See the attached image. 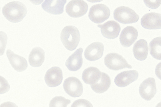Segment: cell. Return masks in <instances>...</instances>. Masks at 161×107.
Returning a JSON list of instances; mask_svg holds the SVG:
<instances>
[{
	"label": "cell",
	"mask_w": 161,
	"mask_h": 107,
	"mask_svg": "<svg viewBox=\"0 0 161 107\" xmlns=\"http://www.w3.org/2000/svg\"><path fill=\"white\" fill-rule=\"evenodd\" d=\"M63 80V73L62 69L59 67H53L47 72L45 80L47 85L51 87L60 85Z\"/></svg>",
	"instance_id": "11"
},
{
	"label": "cell",
	"mask_w": 161,
	"mask_h": 107,
	"mask_svg": "<svg viewBox=\"0 0 161 107\" xmlns=\"http://www.w3.org/2000/svg\"><path fill=\"white\" fill-rule=\"evenodd\" d=\"M138 77V72L136 70L124 71L116 75L114 82L117 86L123 87L135 81Z\"/></svg>",
	"instance_id": "12"
},
{
	"label": "cell",
	"mask_w": 161,
	"mask_h": 107,
	"mask_svg": "<svg viewBox=\"0 0 161 107\" xmlns=\"http://www.w3.org/2000/svg\"><path fill=\"white\" fill-rule=\"evenodd\" d=\"M146 6L153 9L158 8L161 4V1H143Z\"/></svg>",
	"instance_id": "27"
},
{
	"label": "cell",
	"mask_w": 161,
	"mask_h": 107,
	"mask_svg": "<svg viewBox=\"0 0 161 107\" xmlns=\"http://www.w3.org/2000/svg\"><path fill=\"white\" fill-rule=\"evenodd\" d=\"M142 27L148 30H156L161 28V15L160 14L150 12L146 14L141 20Z\"/></svg>",
	"instance_id": "10"
},
{
	"label": "cell",
	"mask_w": 161,
	"mask_h": 107,
	"mask_svg": "<svg viewBox=\"0 0 161 107\" xmlns=\"http://www.w3.org/2000/svg\"><path fill=\"white\" fill-rule=\"evenodd\" d=\"M63 87L65 92L73 97H79L83 92V86L80 80L77 78L70 77L64 80Z\"/></svg>",
	"instance_id": "7"
},
{
	"label": "cell",
	"mask_w": 161,
	"mask_h": 107,
	"mask_svg": "<svg viewBox=\"0 0 161 107\" xmlns=\"http://www.w3.org/2000/svg\"><path fill=\"white\" fill-rule=\"evenodd\" d=\"M148 51L147 42L144 39H141L137 41L133 48V52L135 57L140 61H144L147 58Z\"/></svg>",
	"instance_id": "19"
},
{
	"label": "cell",
	"mask_w": 161,
	"mask_h": 107,
	"mask_svg": "<svg viewBox=\"0 0 161 107\" xmlns=\"http://www.w3.org/2000/svg\"><path fill=\"white\" fill-rule=\"evenodd\" d=\"M60 38L64 47L69 51H73L78 46L80 36L77 28L69 26L65 27L63 29Z\"/></svg>",
	"instance_id": "2"
},
{
	"label": "cell",
	"mask_w": 161,
	"mask_h": 107,
	"mask_svg": "<svg viewBox=\"0 0 161 107\" xmlns=\"http://www.w3.org/2000/svg\"><path fill=\"white\" fill-rule=\"evenodd\" d=\"M82 48L78 49L66 61L65 65L70 71H75L79 70L83 63Z\"/></svg>",
	"instance_id": "17"
},
{
	"label": "cell",
	"mask_w": 161,
	"mask_h": 107,
	"mask_svg": "<svg viewBox=\"0 0 161 107\" xmlns=\"http://www.w3.org/2000/svg\"><path fill=\"white\" fill-rule=\"evenodd\" d=\"M102 72L97 68L90 67L86 69L82 74V79L87 84L93 85L100 80Z\"/></svg>",
	"instance_id": "18"
},
{
	"label": "cell",
	"mask_w": 161,
	"mask_h": 107,
	"mask_svg": "<svg viewBox=\"0 0 161 107\" xmlns=\"http://www.w3.org/2000/svg\"><path fill=\"white\" fill-rule=\"evenodd\" d=\"M45 59L44 50L40 47L33 48L31 52L29 57V61L31 66L38 67L43 64Z\"/></svg>",
	"instance_id": "20"
},
{
	"label": "cell",
	"mask_w": 161,
	"mask_h": 107,
	"mask_svg": "<svg viewBox=\"0 0 161 107\" xmlns=\"http://www.w3.org/2000/svg\"><path fill=\"white\" fill-rule=\"evenodd\" d=\"M104 50L103 44L99 42H93L86 48L84 52L85 58L90 61H94L103 56Z\"/></svg>",
	"instance_id": "14"
},
{
	"label": "cell",
	"mask_w": 161,
	"mask_h": 107,
	"mask_svg": "<svg viewBox=\"0 0 161 107\" xmlns=\"http://www.w3.org/2000/svg\"><path fill=\"white\" fill-rule=\"evenodd\" d=\"M0 10H1V7H0Z\"/></svg>",
	"instance_id": "29"
},
{
	"label": "cell",
	"mask_w": 161,
	"mask_h": 107,
	"mask_svg": "<svg viewBox=\"0 0 161 107\" xmlns=\"http://www.w3.org/2000/svg\"><path fill=\"white\" fill-rule=\"evenodd\" d=\"M7 55L11 66L16 71L21 72L27 69L28 64L25 58L15 54L10 50L7 51Z\"/></svg>",
	"instance_id": "16"
},
{
	"label": "cell",
	"mask_w": 161,
	"mask_h": 107,
	"mask_svg": "<svg viewBox=\"0 0 161 107\" xmlns=\"http://www.w3.org/2000/svg\"><path fill=\"white\" fill-rule=\"evenodd\" d=\"M138 32L132 26H128L122 31L119 36V41L124 47H128L133 44L137 39Z\"/></svg>",
	"instance_id": "13"
},
{
	"label": "cell",
	"mask_w": 161,
	"mask_h": 107,
	"mask_svg": "<svg viewBox=\"0 0 161 107\" xmlns=\"http://www.w3.org/2000/svg\"><path fill=\"white\" fill-rule=\"evenodd\" d=\"M71 107H93V106L88 100L84 99H79L73 103Z\"/></svg>",
	"instance_id": "26"
},
{
	"label": "cell",
	"mask_w": 161,
	"mask_h": 107,
	"mask_svg": "<svg viewBox=\"0 0 161 107\" xmlns=\"http://www.w3.org/2000/svg\"><path fill=\"white\" fill-rule=\"evenodd\" d=\"M150 53L156 59L161 60V37L154 38L149 44Z\"/></svg>",
	"instance_id": "22"
},
{
	"label": "cell",
	"mask_w": 161,
	"mask_h": 107,
	"mask_svg": "<svg viewBox=\"0 0 161 107\" xmlns=\"http://www.w3.org/2000/svg\"><path fill=\"white\" fill-rule=\"evenodd\" d=\"M156 92L155 81L153 78L146 79L140 85L139 94L141 97L146 100H151L154 96Z\"/></svg>",
	"instance_id": "8"
},
{
	"label": "cell",
	"mask_w": 161,
	"mask_h": 107,
	"mask_svg": "<svg viewBox=\"0 0 161 107\" xmlns=\"http://www.w3.org/2000/svg\"><path fill=\"white\" fill-rule=\"evenodd\" d=\"M110 14V10L107 6L103 4H98L91 7L88 17L92 22L101 24L109 18Z\"/></svg>",
	"instance_id": "4"
},
{
	"label": "cell",
	"mask_w": 161,
	"mask_h": 107,
	"mask_svg": "<svg viewBox=\"0 0 161 107\" xmlns=\"http://www.w3.org/2000/svg\"><path fill=\"white\" fill-rule=\"evenodd\" d=\"M102 35L105 38L113 39L119 36L121 30L119 24L114 21H108L103 25H98Z\"/></svg>",
	"instance_id": "9"
},
{
	"label": "cell",
	"mask_w": 161,
	"mask_h": 107,
	"mask_svg": "<svg viewBox=\"0 0 161 107\" xmlns=\"http://www.w3.org/2000/svg\"><path fill=\"white\" fill-rule=\"evenodd\" d=\"M25 5L19 2H11L6 5L3 7L2 12L6 18L13 23L22 21L27 13Z\"/></svg>",
	"instance_id": "1"
},
{
	"label": "cell",
	"mask_w": 161,
	"mask_h": 107,
	"mask_svg": "<svg viewBox=\"0 0 161 107\" xmlns=\"http://www.w3.org/2000/svg\"><path fill=\"white\" fill-rule=\"evenodd\" d=\"M104 64L109 69L117 71L123 69H131L132 66L121 55L111 53L107 54L104 59Z\"/></svg>",
	"instance_id": "5"
},
{
	"label": "cell",
	"mask_w": 161,
	"mask_h": 107,
	"mask_svg": "<svg viewBox=\"0 0 161 107\" xmlns=\"http://www.w3.org/2000/svg\"><path fill=\"white\" fill-rule=\"evenodd\" d=\"M111 80L109 76L104 72H102L100 80L95 84L91 85L92 89L96 93L101 94L107 91L109 88Z\"/></svg>",
	"instance_id": "21"
},
{
	"label": "cell",
	"mask_w": 161,
	"mask_h": 107,
	"mask_svg": "<svg viewBox=\"0 0 161 107\" xmlns=\"http://www.w3.org/2000/svg\"><path fill=\"white\" fill-rule=\"evenodd\" d=\"M66 0H45L42 5V9L47 13L54 15L63 13Z\"/></svg>",
	"instance_id": "15"
},
{
	"label": "cell",
	"mask_w": 161,
	"mask_h": 107,
	"mask_svg": "<svg viewBox=\"0 0 161 107\" xmlns=\"http://www.w3.org/2000/svg\"><path fill=\"white\" fill-rule=\"evenodd\" d=\"M8 37L4 32L0 31V56L4 55L8 43Z\"/></svg>",
	"instance_id": "24"
},
{
	"label": "cell",
	"mask_w": 161,
	"mask_h": 107,
	"mask_svg": "<svg viewBox=\"0 0 161 107\" xmlns=\"http://www.w3.org/2000/svg\"><path fill=\"white\" fill-rule=\"evenodd\" d=\"M10 85L7 80L0 75V94H4L10 90Z\"/></svg>",
	"instance_id": "25"
},
{
	"label": "cell",
	"mask_w": 161,
	"mask_h": 107,
	"mask_svg": "<svg viewBox=\"0 0 161 107\" xmlns=\"http://www.w3.org/2000/svg\"><path fill=\"white\" fill-rule=\"evenodd\" d=\"M113 16L115 20L124 24L136 23L139 19V16L133 10L124 6L115 9Z\"/></svg>",
	"instance_id": "3"
},
{
	"label": "cell",
	"mask_w": 161,
	"mask_h": 107,
	"mask_svg": "<svg viewBox=\"0 0 161 107\" xmlns=\"http://www.w3.org/2000/svg\"><path fill=\"white\" fill-rule=\"evenodd\" d=\"M71 102L70 100L61 96H57L52 99L49 104V107H67Z\"/></svg>",
	"instance_id": "23"
},
{
	"label": "cell",
	"mask_w": 161,
	"mask_h": 107,
	"mask_svg": "<svg viewBox=\"0 0 161 107\" xmlns=\"http://www.w3.org/2000/svg\"><path fill=\"white\" fill-rule=\"evenodd\" d=\"M0 107H18L15 103L8 101L4 102L0 105Z\"/></svg>",
	"instance_id": "28"
},
{
	"label": "cell",
	"mask_w": 161,
	"mask_h": 107,
	"mask_svg": "<svg viewBox=\"0 0 161 107\" xmlns=\"http://www.w3.org/2000/svg\"><path fill=\"white\" fill-rule=\"evenodd\" d=\"M88 9L87 3L82 0H73L66 5V12L70 17L75 18L82 17L87 13Z\"/></svg>",
	"instance_id": "6"
}]
</instances>
